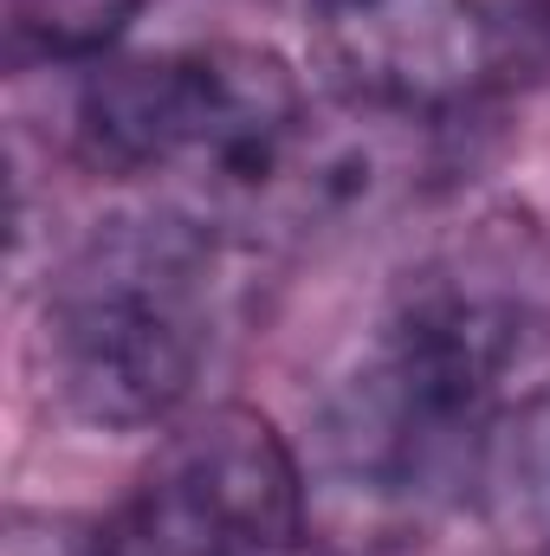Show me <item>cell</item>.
Wrapping results in <instances>:
<instances>
[{
	"label": "cell",
	"instance_id": "1",
	"mask_svg": "<svg viewBox=\"0 0 550 556\" xmlns=\"http://www.w3.org/2000/svg\"><path fill=\"white\" fill-rule=\"evenodd\" d=\"M525 350L532 298L492 273L486 253L409 278L324 402L317 440L330 479L402 511L460 498L492 472Z\"/></svg>",
	"mask_w": 550,
	"mask_h": 556
},
{
	"label": "cell",
	"instance_id": "2",
	"mask_svg": "<svg viewBox=\"0 0 550 556\" xmlns=\"http://www.w3.org/2000/svg\"><path fill=\"white\" fill-rule=\"evenodd\" d=\"M78 155L124 181H168L175 214L260 227L311 214L317 124L298 72L240 39L104 59L78 91Z\"/></svg>",
	"mask_w": 550,
	"mask_h": 556
},
{
	"label": "cell",
	"instance_id": "3",
	"mask_svg": "<svg viewBox=\"0 0 550 556\" xmlns=\"http://www.w3.org/2000/svg\"><path fill=\"white\" fill-rule=\"evenodd\" d=\"M214 356V233L188 214L104 220L46 285L39 363L65 415L162 427Z\"/></svg>",
	"mask_w": 550,
	"mask_h": 556
},
{
	"label": "cell",
	"instance_id": "4",
	"mask_svg": "<svg viewBox=\"0 0 550 556\" xmlns=\"http://www.w3.org/2000/svg\"><path fill=\"white\" fill-rule=\"evenodd\" d=\"M104 556H298L304 472L266 415L214 408L117 505Z\"/></svg>",
	"mask_w": 550,
	"mask_h": 556
},
{
	"label": "cell",
	"instance_id": "5",
	"mask_svg": "<svg viewBox=\"0 0 550 556\" xmlns=\"http://www.w3.org/2000/svg\"><path fill=\"white\" fill-rule=\"evenodd\" d=\"M311 52L350 111L440 124L505 72V26L486 0H317Z\"/></svg>",
	"mask_w": 550,
	"mask_h": 556
},
{
	"label": "cell",
	"instance_id": "6",
	"mask_svg": "<svg viewBox=\"0 0 550 556\" xmlns=\"http://www.w3.org/2000/svg\"><path fill=\"white\" fill-rule=\"evenodd\" d=\"M142 0H7L13 65H104Z\"/></svg>",
	"mask_w": 550,
	"mask_h": 556
},
{
	"label": "cell",
	"instance_id": "7",
	"mask_svg": "<svg viewBox=\"0 0 550 556\" xmlns=\"http://www.w3.org/2000/svg\"><path fill=\"white\" fill-rule=\"evenodd\" d=\"M512 466V498L525 511V525L538 531V544L550 551V402L525 408L512 433H499L492 446V466Z\"/></svg>",
	"mask_w": 550,
	"mask_h": 556
},
{
	"label": "cell",
	"instance_id": "8",
	"mask_svg": "<svg viewBox=\"0 0 550 556\" xmlns=\"http://www.w3.org/2000/svg\"><path fill=\"white\" fill-rule=\"evenodd\" d=\"M7 556H104V531H85L72 518H13Z\"/></svg>",
	"mask_w": 550,
	"mask_h": 556
},
{
	"label": "cell",
	"instance_id": "9",
	"mask_svg": "<svg viewBox=\"0 0 550 556\" xmlns=\"http://www.w3.org/2000/svg\"><path fill=\"white\" fill-rule=\"evenodd\" d=\"M538 7H545V13H550V0H538Z\"/></svg>",
	"mask_w": 550,
	"mask_h": 556
}]
</instances>
